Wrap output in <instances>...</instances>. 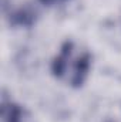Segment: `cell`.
I'll return each mask as SVG.
<instances>
[{"label":"cell","instance_id":"obj_3","mask_svg":"<svg viewBox=\"0 0 121 122\" xmlns=\"http://www.w3.org/2000/svg\"><path fill=\"white\" fill-rule=\"evenodd\" d=\"M43 4H47V6H54V4H60L66 0H40Z\"/></svg>","mask_w":121,"mask_h":122},{"label":"cell","instance_id":"obj_1","mask_svg":"<svg viewBox=\"0 0 121 122\" xmlns=\"http://www.w3.org/2000/svg\"><path fill=\"white\" fill-rule=\"evenodd\" d=\"M90 64L91 57L88 51L77 47L73 41H66L51 64V71L59 80L78 88L88 75Z\"/></svg>","mask_w":121,"mask_h":122},{"label":"cell","instance_id":"obj_2","mask_svg":"<svg viewBox=\"0 0 121 122\" xmlns=\"http://www.w3.org/2000/svg\"><path fill=\"white\" fill-rule=\"evenodd\" d=\"M1 122H26L24 109L11 99L1 101Z\"/></svg>","mask_w":121,"mask_h":122}]
</instances>
